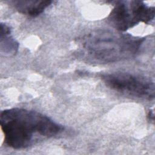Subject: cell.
<instances>
[{"mask_svg": "<svg viewBox=\"0 0 155 155\" xmlns=\"http://www.w3.org/2000/svg\"><path fill=\"white\" fill-rule=\"evenodd\" d=\"M11 30L9 26L1 24V53L4 54H14L18 50V44L10 36Z\"/></svg>", "mask_w": 155, "mask_h": 155, "instance_id": "6", "label": "cell"}, {"mask_svg": "<svg viewBox=\"0 0 155 155\" xmlns=\"http://www.w3.org/2000/svg\"><path fill=\"white\" fill-rule=\"evenodd\" d=\"M52 3L50 0H23L13 1L16 10L25 15L35 17L41 14Z\"/></svg>", "mask_w": 155, "mask_h": 155, "instance_id": "5", "label": "cell"}, {"mask_svg": "<svg viewBox=\"0 0 155 155\" xmlns=\"http://www.w3.org/2000/svg\"><path fill=\"white\" fill-rule=\"evenodd\" d=\"M101 78L107 87L116 91L149 100L154 98V84L148 78L125 72L106 73Z\"/></svg>", "mask_w": 155, "mask_h": 155, "instance_id": "4", "label": "cell"}, {"mask_svg": "<svg viewBox=\"0 0 155 155\" xmlns=\"http://www.w3.org/2000/svg\"><path fill=\"white\" fill-rule=\"evenodd\" d=\"M143 38L108 30H96L80 39L82 54L89 60L110 63L129 59L140 49Z\"/></svg>", "mask_w": 155, "mask_h": 155, "instance_id": "2", "label": "cell"}, {"mask_svg": "<svg viewBox=\"0 0 155 155\" xmlns=\"http://www.w3.org/2000/svg\"><path fill=\"white\" fill-rule=\"evenodd\" d=\"M155 9L140 1H115L108 20L117 30L125 31L140 22L148 23L154 18Z\"/></svg>", "mask_w": 155, "mask_h": 155, "instance_id": "3", "label": "cell"}, {"mask_svg": "<svg viewBox=\"0 0 155 155\" xmlns=\"http://www.w3.org/2000/svg\"><path fill=\"white\" fill-rule=\"evenodd\" d=\"M0 123L5 144L16 150L27 148L38 137L55 136L64 130L41 113L19 108L2 111Z\"/></svg>", "mask_w": 155, "mask_h": 155, "instance_id": "1", "label": "cell"}]
</instances>
